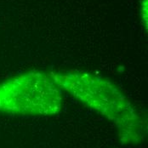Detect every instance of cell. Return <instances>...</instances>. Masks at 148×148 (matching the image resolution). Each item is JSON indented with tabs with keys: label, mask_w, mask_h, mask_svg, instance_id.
I'll return each instance as SVG.
<instances>
[{
	"label": "cell",
	"mask_w": 148,
	"mask_h": 148,
	"mask_svg": "<svg viewBox=\"0 0 148 148\" xmlns=\"http://www.w3.org/2000/svg\"><path fill=\"white\" fill-rule=\"evenodd\" d=\"M60 88L50 75L29 73L0 84V112L49 116L61 109Z\"/></svg>",
	"instance_id": "7a4b0ae2"
},
{
	"label": "cell",
	"mask_w": 148,
	"mask_h": 148,
	"mask_svg": "<svg viewBox=\"0 0 148 148\" xmlns=\"http://www.w3.org/2000/svg\"><path fill=\"white\" fill-rule=\"evenodd\" d=\"M142 15H143V21H146V25L147 24V0L143 1V5H142Z\"/></svg>",
	"instance_id": "3957f363"
},
{
	"label": "cell",
	"mask_w": 148,
	"mask_h": 148,
	"mask_svg": "<svg viewBox=\"0 0 148 148\" xmlns=\"http://www.w3.org/2000/svg\"><path fill=\"white\" fill-rule=\"evenodd\" d=\"M49 75L59 88L114 123L123 142L140 141L142 136L141 121L126 97L111 83L79 72Z\"/></svg>",
	"instance_id": "6da1fadb"
}]
</instances>
